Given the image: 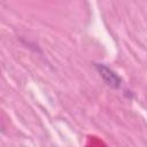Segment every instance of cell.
I'll return each mask as SVG.
<instances>
[{
	"label": "cell",
	"instance_id": "cell-1",
	"mask_svg": "<svg viewBox=\"0 0 147 147\" xmlns=\"http://www.w3.org/2000/svg\"><path fill=\"white\" fill-rule=\"evenodd\" d=\"M96 70L99 71L100 76L102 77V79L105 80V83L113 87V88H119L121 87V78L108 67H106L105 64H95Z\"/></svg>",
	"mask_w": 147,
	"mask_h": 147
}]
</instances>
